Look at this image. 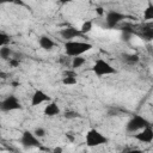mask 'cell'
I'll return each instance as SVG.
<instances>
[{"label": "cell", "mask_w": 153, "mask_h": 153, "mask_svg": "<svg viewBox=\"0 0 153 153\" xmlns=\"http://www.w3.org/2000/svg\"><path fill=\"white\" fill-rule=\"evenodd\" d=\"M54 153H62V148H61V147H56V148H54Z\"/></svg>", "instance_id": "27"}, {"label": "cell", "mask_w": 153, "mask_h": 153, "mask_svg": "<svg viewBox=\"0 0 153 153\" xmlns=\"http://www.w3.org/2000/svg\"><path fill=\"white\" fill-rule=\"evenodd\" d=\"M63 116L66 117V118H75V117H78L79 116V114L78 112H75V111H66L65 114H63Z\"/></svg>", "instance_id": "21"}, {"label": "cell", "mask_w": 153, "mask_h": 153, "mask_svg": "<svg viewBox=\"0 0 153 153\" xmlns=\"http://www.w3.org/2000/svg\"><path fill=\"white\" fill-rule=\"evenodd\" d=\"M62 84L63 85H75L76 84V76H63Z\"/></svg>", "instance_id": "19"}, {"label": "cell", "mask_w": 153, "mask_h": 153, "mask_svg": "<svg viewBox=\"0 0 153 153\" xmlns=\"http://www.w3.org/2000/svg\"><path fill=\"white\" fill-rule=\"evenodd\" d=\"M10 66H11V67H17V66H19V60H17V59H10Z\"/></svg>", "instance_id": "23"}, {"label": "cell", "mask_w": 153, "mask_h": 153, "mask_svg": "<svg viewBox=\"0 0 153 153\" xmlns=\"http://www.w3.org/2000/svg\"><path fill=\"white\" fill-rule=\"evenodd\" d=\"M147 127H149V122L145 117H142L140 115H134L127 122L126 129H127V131L134 133V131H137V130H142V129H145Z\"/></svg>", "instance_id": "2"}, {"label": "cell", "mask_w": 153, "mask_h": 153, "mask_svg": "<svg viewBox=\"0 0 153 153\" xmlns=\"http://www.w3.org/2000/svg\"><path fill=\"white\" fill-rule=\"evenodd\" d=\"M1 110L2 111H12V110H18V109H22V105L18 100V98L13 94H10L8 97H6L2 102H1V105H0Z\"/></svg>", "instance_id": "6"}, {"label": "cell", "mask_w": 153, "mask_h": 153, "mask_svg": "<svg viewBox=\"0 0 153 153\" xmlns=\"http://www.w3.org/2000/svg\"><path fill=\"white\" fill-rule=\"evenodd\" d=\"M143 20H153V4L149 2L143 11Z\"/></svg>", "instance_id": "13"}, {"label": "cell", "mask_w": 153, "mask_h": 153, "mask_svg": "<svg viewBox=\"0 0 153 153\" xmlns=\"http://www.w3.org/2000/svg\"><path fill=\"white\" fill-rule=\"evenodd\" d=\"M11 49H10V47H1L0 48V57L2 59V60H7L8 57H10V55H11Z\"/></svg>", "instance_id": "15"}, {"label": "cell", "mask_w": 153, "mask_h": 153, "mask_svg": "<svg viewBox=\"0 0 153 153\" xmlns=\"http://www.w3.org/2000/svg\"><path fill=\"white\" fill-rule=\"evenodd\" d=\"M0 76H1L2 79H5V78H6V74H5L4 72H1V73H0Z\"/></svg>", "instance_id": "28"}, {"label": "cell", "mask_w": 153, "mask_h": 153, "mask_svg": "<svg viewBox=\"0 0 153 153\" xmlns=\"http://www.w3.org/2000/svg\"><path fill=\"white\" fill-rule=\"evenodd\" d=\"M10 41H11V38L7 33H5V32L0 33V47H6L10 43Z\"/></svg>", "instance_id": "17"}, {"label": "cell", "mask_w": 153, "mask_h": 153, "mask_svg": "<svg viewBox=\"0 0 153 153\" xmlns=\"http://www.w3.org/2000/svg\"><path fill=\"white\" fill-rule=\"evenodd\" d=\"M91 30H92V22H90V20L85 22V23L81 25V27H80V32H81V33H87V32H90Z\"/></svg>", "instance_id": "18"}, {"label": "cell", "mask_w": 153, "mask_h": 153, "mask_svg": "<svg viewBox=\"0 0 153 153\" xmlns=\"http://www.w3.org/2000/svg\"><path fill=\"white\" fill-rule=\"evenodd\" d=\"M59 114H60V108L57 106L56 103L51 102L48 105H45V108H44V115H47V116H55V115H59Z\"/></svg>", "instance_id": "11"}, {"label": "cell", "mask_w": 153, "mask_h": 153, "mask_svg": "<svg viewBox=\"0 0 153 153\" xmlns=\"http://www.w3.org/2000/svg\"><path fill=\"white\" fill-rule=\"evenodd\" d=\"M96 12H97L98 16H103V13H104V11H103L102 7H97V8H96Z\"/></svg>", "instance_id": "25"}, {"label": "cell", "mask_w": 153, "mask_h": 153, "mask_svg": "<svg viewBox=\"0 0 153 153\" xmlns=\"http://www.w3.org/2000/svg\"><path fill=\"white\" fill-rule=\"evenodd\" d=\"M126 153H142L141 149H130V151H127Z\"/></svg>", "instance_id": "26"}, {"label": "cell", "mask_w": 153, "mask_h": 153, "mask_svg": "<svg viewBox=\"0 0 153 153\" xmlns=\"http://www.w3.org/2000/svg\"><path fill=\"white\" fill-rule=\"evenodd\" d=\"M92 49V44L87 42H79V41H68L65 43V50L68 56H80L84 53Z\"/></svg>", "instance_id": "1"}, {"label": "cell", "mask_w": 153, "mask_h": 153, "mask_svg": "<svg viewBox=\"0 0 153 153\" xmlns=\"http://www.w3.org/2000/svg\"><path fill=\"white\" fill-rule=\"evenodd\" d=\"M60 35L62 38L67 39V42H68L72 38H75L79 35H81V32H80V30H76L75 27H66V29H62L60 31Z\"/></svg>", "instance_id": "10"}, {"label": "cell", "mask_w": 153, "mask_h": 153, "mask_svg": "<svg viewBox=\"0 0 153 153\" xmlns=\"http://www.w3.org/2000/svg\"><path fill=\"white\" fill-rule=\"evenodd\" d=\"M84 153H86V152H84Z\"/></svg>", "instance_id": "29"}, {"label": "cell", "mask_w": 153, "mask_h": 153, "mask_svg": "<svg viewBox=\"0 0 153 153\" xmlns=\"http://www.w3.org/2000/svg\"><path fill=\"white\" fill-rule=\"evenodd\" d=\"M63 76H76V73L74 71H66L63 73Z\"/></svg>", "instance_id": "24"}, {"label": "cell", "mask_w": 153, "mask_h": 153, "mask_svg": "<svg viewBox=\"0 0 153 153\" xmlns=\"http://www.w3.org/2000/svg\"><path fill=\"white\" fill-rule=\"evenodd\" d=\"M108 142V137L104 136L97 129H91L86 133V145L88 147H96Z\"/></svg>", "instance_id": "3"}, {"label": "cell", "mask_w": 153, "mask_h": 153, "mask_svg": "<svg viewBox=\"0 0 153 153\" xmlns=\"http://www.w3.org/2000/svg\"><path fill=\"white\" fill-rule=\"evenodd\" d=\"M142 36L146 39H153V29H145L142 32Z\"/></svg>", "instance_id": "20"}, {"label": "cell", "mask_w": 153, "mask_h": 153, "mask_svg": "<svg viewBox=\"0 0 153 153\" xmlns=\"http://www.w3.org/2000/svg\"><path fill=\"white\" fill-rule=\"evenodd\" d=\"M38 42H39L41 48H43V49H45V50H50V49H53L54 45H55V43L53 42V39L49 38L48 36H42Z\"/></svg>", "instance_id": "12"}, {"label": "cell", "mask_w": 153, "mask_h": 153, "mask_svg": "<svg viewBox=\"0 0 153 153\" xmlns=\"http://www.w3.org/2000/svg\"><path fill=\"white\" fill-rule=\"evenodd\" d=\"M33 134H35L37 137H43V136L45 135V130H44L43 128H41V127H39V128H36V129H35Z\"/></svg>", "instance_id": "22"}, {"label": "cell", "mask_w": 153, "mask_h": 153, "mask_svg": "<svg viewBox=\"0 0 153 153\" xmlns=\"http://www.w3.org/2000/svg\"><path fill=\"white\" fill-rule=\"evenodd\" d=\"M20 143L22 146H24L25 148H31V147H41V141L38 140V137L31 133L30 130H25L22 134L20 137Z\"/></svg>", "instance_id": "5"}, {"label": "cell", "mask_w": 153, "mask_h": 153, "mask_svg": "<svg viewBox=\"0 0 153 153\" xmlns=\"http://www.w3.org/2000/svg\"><path fill=\"white\" fill-rule=\"evenodd\" d=\"M92 71H93V73H94L96 75H98V76H103V75H108V74H114V73H116V69H115L109 62H106L105 60H102V59H99V60L96 61V63H94L93 67H92Z\"/></svg>", "instance_id": "4"}, {"label": "cell", "mask_w": 153, "mask_h": 153, "mask_svg": "<svg viewBox=\"0 0 153 153\" xmlns=\"http://www.w3.org/2000/svg\"><path fill=\"white\" fill-rule=\"evenodd\" d=\"M134 137L137 141H140V142H145V143L152 142V140H153V129H152V127L149 126V127L142 129L141 131H139L137 134H135Z\"/></svg>", "instance_id": "8"}, {"label": "cell", "mask_w": 153, "mask_h": 153, "mask_svg": "<svg viewBox=\"0 0 153 153\" xmlns=\"http://www.w3.org/2000/svg\"><path fill=\"white\" fill-rule=\"evenodd\" d=\"M123 60L129 65H134V63L139 62V55H136V54H123Z\"/></svg>", "instance_id": "14"}, {"label": "cell", "mask_w": 153, "mask_h": 153, "mask_svg": "<svg viewBox=\"0 0 153 153\" xmlns=\"http://www.w3.org/2000/svg\"><path fill=\"white\" fill-rule=\"evenodd\" d=\"M124 18H126V16L120 13V12H117V11H109L106 17H105V22H106L109 27H114L120 22H122Z\"/></svg>", "instance_id": "7"}, {"label": "cell", "mask_w": 153, "mask_h": 153, "mask_svg": "<svg viewBox=\"0 0 153 153\" xmlns=\"http://www.w3.org/2000/svg\"><path fill=\"white\" fill-rule=\"evenodd\" d=\"M84 63H85V59H84V57H80V56H76V57H73L72 67H73V68H79V67H81Z\"/></svg>", "instance_id": "16"}, {"label": "cell", "mask_w": 153, "mask_h": 153, "mask_svg": "<svg viewBox=\"0 0 153 153\" xmlns=\"http://www.w3.org/2000/svg\"><path fill=\"white\" fill-rule=\"evenodd\" d=\"M50 100V97L43 92L42 90H36L32 94V98H31V105L32 106H36V105H39L44 102H49Z\"/></svg>", "instance_id": "9"}]
</instances>
